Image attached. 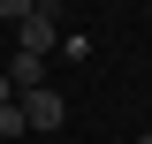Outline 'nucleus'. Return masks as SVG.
Masks as SVG:
<instances>
[{"mask_svg":"<svg viewBox=\"0 0 152 144\" xmlns=\"http://www.w3.org/2000/svg\"><path fill=\"white\" fill-rule=\"evenodd\" d=\"M15 114H23V129H61V121H69V106H61V91H53V84L23 91V99H15Z\"/></svg>","mask_w":152,"mask_h":144,"instance_id":"1","label":"nucleus"},{"mask_svg":"<svg viewBox=\"0 0 152 144\" xmlns=\"http://www.w3.org/2000/svg\"><path fill=\"white\" fill-rule=\"evenodd\" d=\"M31 8H38V0H0V23H23Z\"/></svg>","mask_w":152,"mask_h":144,"instance_id":"4","label":"nucleus"},{"mask_svg":"<svg viewBox=\"0 0 152 144\" xmlns=\"http://www.w3.org/2000/svg\"><path fill=\"white\" fill-rule=\"evenodd\" d=\"M0 106H15V91H8V76H0Z\"/></svg>","mask_w":152,"mask_h":144,"instance_id":"5","label":"nucleus"},{"mask_svg":"<svg viewBox=\"0 0 152 144\" xmlns=\"http://www.w3.org/2000/svg\"><path fill=\"white\" fill-rule=\"evenodd\" d=\"M53 38H61V31H53V8H31V15L15 23V53H46Z\"/></svg>","mask_w":152,"mask_h":144,"instance_id":"2","label":"nucleus"},{"mask_svg":"<svg viewBox=\"0 0 152 144\" xmlns=\"http://www.w3.org/2000/svg\"><path fill=\"white\" fill-rule=\"evenodd\" d=\"M137 144H152V137H137Z\"/></svg>","mask_w":152,"mask_h":144,"instance_id":"6","label":"nucleus"},{"mask_svg":"<svg viewBox=\"0 0 152 144\" xmlns=\"http://www.w3.org/2000/svg\"><path fill=\"white\" fill-rule=\"evenodd\" d=\"M0 76H8V91L23 99V91H38V84H46V61H38V53H8V68H0Z\"/></svg>","mask_w":152,"mask_h":144,"instance_id":"3","label":"nucleus"}]
</instances>
